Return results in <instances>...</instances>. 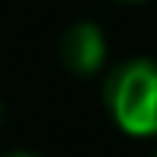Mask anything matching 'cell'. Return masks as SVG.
<instances>
[{
  "instance_id": "6da1fadb",
  "label": "cell",
  "mask_w": 157,
  "mask_h": 157,
  "mask_svg": "<svg viewBox=\"0 0 157 157\" xmlns=\"http://www.w3.org/2000/svg\"><path fill=\"white\" fill-rule=\"evenodd\" d=\"M106 109L132 138L157 135V61L132 58L106 80Z\"/></svg>"
},
{
  "instance_id": "7a4b0ae2",
  "label": "cell",
  "mask_w": 157,
  "mask_h": 157,
  "mask_svg": "<svg viewBox=\"0 0 157 157\" xmlns=\"http://www.w3.org/2000/svg\"><path fill=\"white\" fill-rule=\"evenodd\" d=\"M58 55H61V64L67 71H74L80 77H90L106 61V35L96 23H87V19L74 23L61 32Z\"/></svg>"
},
{
  "instance_id": "3957f363",
  "label": "cell",
  "mask_w": 157,
  "mask_h": 157,
  "mask_svg": "<svg viewBox=\"0 0 157 157\" xmlns=\"http://www.w3.org/2000/svg\"><path fill=\"white\" fill-rule=\"evenodd\" d=\"M3 157H42V154H35V151H10V154H3Z\"/></svg>"
},
{
  "instance_id": "277c9868",
  "label": "cell",
  "mask_w": 157,
  "mask_h": 157,
  "mask_svg": "<svg viewBox=\"0 0 157 157\" xmlns=\"http://www.w3.org/2000/svg\"><path fill=\"white\" fill-rule=\"evenodd\" d=\"M128 3H141V0H128Z\"/></svg>"
}]
</instances>
